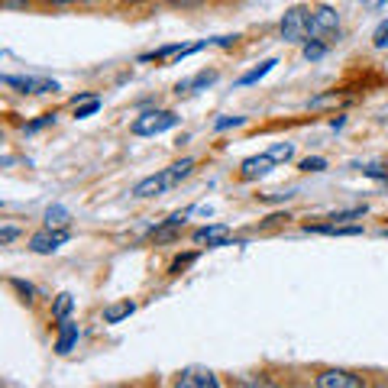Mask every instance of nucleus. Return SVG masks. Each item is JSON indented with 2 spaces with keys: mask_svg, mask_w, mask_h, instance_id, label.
Wrapping results in <instances>:
<instances>
[{
  "mask_svg": "<svg viewBox=\"0 0 388 388\" xmlns=\"http://www.w3.org/2000/svg\"><path fill=\"white\" fill-rule=\"evenodd\" d=\"M13 240H17V227H4V230H0V243H4V246L13 243Z\"/></svg>",
  "mask_w": 388,
  "mask_h": 388,
  "instance_id": "bb28decb",
  "label": "nucleus"
},
{
  "mask_svg": "<svg viewBox=\"0 0 388 388\" xmlns=\"http://www.w3.org/2000/svg\"><path fill=\"white\" fill-rule=\"evenodd\" d=\"M43 4H55L59 7V4H71V0H43Z\"/></svg>",
  "mask_w": 388,
  "mask_h": 388,
  "instance_id": "cd10ccee",
  "label": "nucleus"
},
{
  "mask_svg": "<svg viewBox=\"0 0 388 388\" xmlns=\"http://www.w3.org/2000/svg\"><path fill=\"white\" fill-rule=\"evenodd\" d=\"M75 343H78V324H71L65 317V321H59V340H55V349L65 356V353H71V346Z\"/></svg>",
  "mask_w": 388,
  "mask_h": 388,
  "instance_id": "9d476101",
  "label": "nucleus"
},
{
  "mask_svg": "<svg viewBox=\"0 0 388 388\" xmlns=\"http://www.w3.org/2000/svg\"><path fill=\"white\" fill-rule=\"evenodd\" d=\"M363 214H366V207H349V211H337L330 220H333V223H343V220H356V217H363Z\"/></svg>",
  "mask_w": 388,
  "mask_h": 388,
  "instance_id": "412c9836",
  "label": "nucleus"
},
{
  "mask_svg": "<svg viewBox=\"0 0 388 388\" xmlns=\"http://www.w3.org/2000/svg\"><path fill=\"white\" fill-rule=\"evenodd\" d=\"M81 4H97V0H81Z\"/></svg>",
  "mask_w": 388,
  "mask_h": 388,
  "instance_id": "7c9ffc66",
  "label": "nucleus"
},
{
  "mask_svg": "<svg viewBox=\"0 0 388 388\" xmlns=\"http://www.w3.org/2000/svg\"><path fill=\"white\" fill-rule=\"evenodd\" d=\"M52 120H55V113H46V117H39V120H36V123H26V133H36V130L49 127Z\"/></svg>",
  "mask_w": 388,
  "mask_h": 388,
  "instance_id": "393cba45",
  "label": "nucleus"
},
{
  "mask_svg": "<svg viewBox=\"0 0 388 388\" xmlns=\"http://www.w3.org/2000/svg\"><path fill=\"white\" fill-rule=\"evenodd\" d=\"M227 237V227L223 223H211V227L194 230V243H217V240Z\"/></svg>",
  "mask_w": 388,
  "mask_h": 388,
  "instance_id": "f8f14e48",
  "label": "nucleus"
},
{
  "mask_svg": "<svg viewBox=\"0 0 388 388\" xmlns=\"http://www.w3.org/2000/svg\"><path fill=\"white\" fill-rule=\"evenodd\" d=\"M136 311V304L133 301H120V304H110L107 311H104V321L107 324H120L123 317H130V314Z\"/></svg>",
  "mask_w": 388,
  "mask_h": 388,
  "instance_id": "ddd939ff",
  "label": "nucleus"
},
{
  "mask_svg": "<svg viewBox=\"0 0 388 388\" xmlns=\"http://www.w3.org/2000/svg\"><path fill=\"white\" fill-rule=\"evenodd\" d=\"M178 385L181 388H217L220 379L211 369H185L178 375Z\"/></svg>",
  "mask_w": 388,
  "mask_h": 388,
  "instance_id": "0eeeda50",
  "label": "nucleus"
},
{
  "mask_svg": "<svg viewBox=\"0 0 388 388\" xmlns=\"http://www.w3.org/2000/svg\"><path fill=\"white\" fill-rule=\"evenodd\" d=\"M275 65H279V62H275V59H265V62H259V65H256L253 71H246V75L240 78V85H256V81H259V78H265V75H269V71H272V68H275Z\"/></svg>",
  "mask_w": 388,
  "mask_h": 388,
  "instance_id": "4468645a",
  "label": "nucleus"
},
{
  "mask_svg": "<svg viewBox=\"0 0 388 388\" xmlns=\"http://www.w3.org/2000/svg\"><path fill=\"white\" fill-rule=\"evenodd\" d=\"M314 385L317 388H359L363 379H356L353 372H343V369H327L314 379Z\"/></svg>",
  "mask_w": 388,
  "mask_h": 388,
  "instance_id": "423d86ee",
  "label": "nucleus"
},
{
  "mask_svg": "<svg viewBox=\"0 0 388 388\" xmlns=\"http://www.w3.org/2000/svg\"><path fill=\"white\" fill-rule=\"evenodd\" d=\"M123 4H143V0H123Z\"/></svg>",
  "mask_w": 388,
  "mask_h": 388,
  "instance_id": "c756f323",
  "label": "nucleus"
},
{
  "mask_svg": "<svg viewBox=\"0 0 388 388\" xmlns=\"http://www.w3.org/2000/svg\"><path fill=\"white\" fill-rule=\"evenodd\" d=\"M217 81V71H198L194 78H188V81H178V88L175 91L178 94H194V91H201V88H207V85H214Z\"/></svg>",
  "mask_w": 388,
  "mask_h": 388,
  "instance_id": "9b49d317",
  "label": "nucleus"
},
{
  "mask_svg": "<svg viewBox=\"0 0 388 388\" xmlns=\"http://www.w3.org/2000/svg\"><path fill=\"white\" fill-rule=\"evenodd\" d=\"M246 120L243 117H220L217 120V130H230V127H243Z\"/></svg>",
  "mask_w": 388,
  "mask_h": 388,
  "instance_id": "a878e982",
  "label": "nucleus"
},
{
  "mask_svg": "<svg viewBox=\"0 0 388 388\" xmlns=\"http://www.w3.org/2000/svg\"><path fill=\"white\" fill-rule=\"evenodd\" d=\"M269 155L275 162H288L291 155H295V146H291V143H279V146H272V149H269Z\"/></svg>",
  "mask_w": 388,
  "mask_h": 388,
  "instance_id": "6ab92c4d",
  "label": "nucleus"
},
{
  "mask_svg": "<svg viewBox=\"0 0 388 388\" xmlns=\"http://www.w3.org/2000/svg\"><path fill=\"white\" fill-rule=\"evenodd\" d=\"M340 29V13L333 7H314L311 10V39H327Z\"/></svg>",
  "mask_w": 388,
  "mask_h": 388,
  "instance_id": "20e7f679",
  "label": "nucleus"
},
{
  "mask_svg": "<svg viewBox=\"0 0 388 388\" xmlns=\"http://www.w3.org/2000/svg\"><path fill=\"white\" fill-rule=\"evenodd\" d=\"M68 240H71V233H68V230H62V227H46V230H39V233H33V240H29V249H33V253H39V256H49V253H55L59 246H65Z\"/></svg>",
  "mask_w": 388,
  "mask_h": 388,
  "instance_id": "7ed1b4c3",
  "label": "nucleus"
},
{
  "mask_svg": "<svg viewBox=\"0 0 388 388\" xmlns=\"http://www.w3.org/2000/svg\"><path fill=\"white\" fill-rule=\"evenodd\" d=\"M327 169V162L321 159V155H307V159L301 162V172H324Z\"/></svg>",
  "mask_w": 388,
  "mask_h": 388,
  "instance_id": "4be33fe9",
  "label": "nucleus"
},
{
  "mask_svg": "<svg viewBox=\"0 0 388 388\" xmlns=\"http://www.w3.org/2000/svg\"><path fill=\"white\" fill-rule=\"evenodd\" d=\"M324 52H327V43H324V39H307V43H304V59L307 62L324 59Z\"/></svg>",
  "mask_w": 388,
  "mask_h": 388,
  "instance_id": "f3484780",
  "label": "nucleus"
},
{
  "mask_svg": "<svg viewBox=\"0 0 388 388\" xmlns=\"http://www.w3.org/2000/svg\"><path fill=\"white\" fill-rule=\"evenodd\" d=\"M194 259H198V256H194V253H188V256H178V259L172 262V275H178V272H181V269H188V265H191Z\"/></svg>",
  "mask_w": 388,
  "mask_h": 388,
  "instance_id": "b1692460",
  "label": "nucleus"
},
{
  "mask_svg": "<svg viewBox=\"0 0 388 388\" xmlns=\"http://www.w3.org/2000/svg\"><path fill=\"white\" fill-rule=\"evenodd\" d=\"M10 285L17 288V291H20V295L26 298V301H33V298H36V288L29 285V282H20V279H13V282H10Z\"/></svg>",
  "mask_w": 388,
  "mask_h": 388,
  "instance_id": "5701e85b",
  "label": "nucleus"
},
{
  "mask_svg": "<svg viewBox=\"0 0 388 388\" xmlns=\"http://www.w3.org/2000/svg\"><path fill=\"white\" fill-rule=\"evenodd\" d=\"M4 85L17 88L20 94H55L59 85L49 78H20V75H4Z\"/></svg>",
  "mask_w": 388,
  "mask_h": 388,
  "instance_id": "39448f33",
  "label": "nucleus"
},
{
  "mask_svg": "<svg viewBox=\"0 0 388 388\" xmlns=\"http://www.w3.org/2000/svg\"><path fill=\"white\" fill-rule=\"evenodd\" d=\"M65 223H68V211L62 204H55V207L46 211V227H65Z\"/></svg>",
  "mask_w": 388,
  "mask_h": 388,
  "instance_id": "a211bd4d",
  "label": "nucleus"
},
{
  "mask_svg": "<svg viewBox=\"0 0 388 388\" xmlns=\"http://www.w3.org/2000/svg\"><path fill=\"white\" fill-rule=\"evenodd\" d=\"M172 127H178V117L172 110H146V113H139L133 120L130 130H133V136H159Z\"/></svg>",
  "mask_w": 388,
  "mask_h": 388,
  "instance_id": "f03ea898",
  "label": "nucleus"
},
{
  "mask_svg": "<svg viewBox=\"0 0 388 388\" xmlns=\"http://www.w3.org/2000/svg\"><path fill=\"white\" fill-rule=\"evenodd\" d=\"M385 237H388V230H385Z\"/></svg>",
  "mask_w": 388,
  "mask_h": 388,
  "instance_id": "2f4dec72",
  "label": "nucleus"
},
{
  "mask_svg": "<svg viewBox=\"0 0 388 388\" xmlns=\"http://www.w3.org/2000/svg\"><path fill=\"white\" fill-rule=\"evenodd\" d=\"M71 307H75V298L68 295V291H62V295L55 298V304H52V317H55V321H65L68 314H71Z\"/></svg>",
  "mask_w": 388,
  "mask_h": 388,
  "instance_id": "dca6fc26",
  "label": "nucleus"
},
{
  "mask_svg": "<svg viewBox=\"0 0 388 388\" xmlns=\"http://www.w3.org/2000/svg\"><path fill=\"white\" fill-rule=\"evenodd\" d=\"M272 169H275V159H272L269 152H259V155H253V159L243 162V178L246 181H253V178L269 175Z\"/></svg>",
  "mask_w": 388,
  "mask_h": 388,
  "instance_id": "1a4fd4ad",
  "label": "nucleus"
},
{
  "mask_svg": "<svg viewBox=\"0 0 388 388\" xmlns=\"http://www.w3.org/2000/svg\"><path fill=\"white\" fill-rule=\"evenodd\" d=\"M97 110H101V97H75V117L78 120L91 117Z\"/></svg>",
  "mask_w": 388,
  "mask_h": 388,
  "instance_id": "2eb2a0df",
  "label": "nucleus"
},
{
  "mask_svg": "<svg viewBox=\"0 0 388 388\" xmlns=\"http://www.w3.org/2000/svg\"><path fill=\"white\" fill-rule=\"evenodd\" d=\"M172 4H194V0H172Z\"/></svg>",
  "mask_w": 388,
  "mask_h": 388,
  "instance_id": "c85d7f7f",
  "label": "nucleus"
},
{
  "mask_svg": "<svg viewBox=\"0 0 388 388\" xmlns=\"http://www.w3.org/2000/svg\"><path fill=\"white\" fill-rule=\"evenodd\" d=\"M279 33H282V39L291 46L307 43V39H311V10L307 7L285 10V17H282V23H279Z\"/></svg>",
  "mask_w": 388,
  "mask_h": 388,
  "instance_id": "f257e3e1",
  "label": "nucleus"
},
{
  "mask_svg": "<svg viewBox=\"0 0 388 388\" xmlns=\"http://www.w3.org/2000/svg\"><path fill=\"white\" fill-rule=\"evenodd\" d=\"M172 188V181H169V172H159V175H149V178H143L139 185L133 188V194L136 198H155V194H162V191H169Z\"/></svg>",
  "mask_w": 388,
  "mask_h": 388,
  "instance_id": "6e6552de",
  "label": "nucleus"
},
{
  "mask_svg": "<svg viewBox=\"0 0 388 388\" xmlns=\"http://www.w3.org/2000/svg\"><path fill=\"white\" fill-rule=\"evenodd\" d=\"M372 46H375V49H388V20L375 26V33H372Z\"/></svg>",
  "mask_w": 388,
  "mask_h": 388,
  "instance_id": "aec40b11",
  "label": "nucleus"
}]
</instances>
